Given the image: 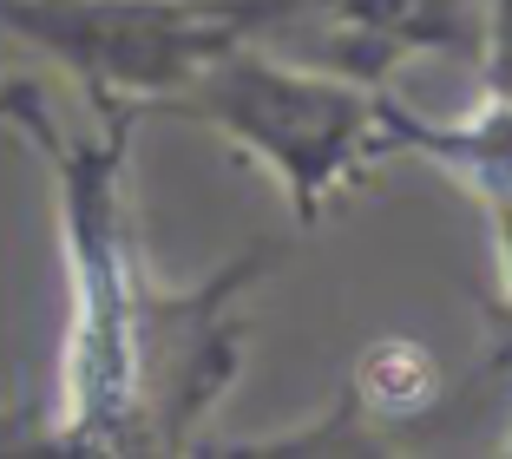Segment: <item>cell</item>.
I'll list each match as a JSON object with an SVG mask.
<instances>
[{
    "label": "cell",
    "mask_w": 512,
    "mask_h": 459,
    "mask_svg": "<svg viewBox=\"0 0 512 459\" xmlns=\"http://www.w3.org/2000/svg\"><path fill=\"white\" fill-rule=\"evenodd\" d=\"M335 27V53L348 73H362L375 86L388 66L407 53H453L467 40L460 27V0H316Z\"/></svg>",
    "instance_id": "cell-5"
},
{
    "label": "cell",
    "mask_w": 512,
    "mask_h": 459,
    "mask_svg": "<svg viewBox=\"0 0 512 459\" xmlns=\"http://www.w3.org/2000/svg\"><path fill=\"white\" fill-rule=\"evenodd\" d=\"M86 125H66L40 79L14 99L7 132H20L46 158V178L60 197V250H66V355H60V414L53 433L92 453H138L132 440V328L145 289V250L132 237V158L138 105H92Z\"/></svg>",
    "instance_id": "cell-1"
},
{
    "label": "cell",
    "mask_w": 512,
    "mask_h": 459,
    "mask_svg": "<svg viewBox=\"0 0 512 459\" xmlns=\"http://www.w3.org/2000/svg\"><path fill=\"white\" fill-rule=\"evenodd\" d=\"M158 112L211 125L230 151L263 164L296 223H322L329 197H342L368 164H381V92L362 73L335 60L289 66L256 40L217 53Z\"/></svg>",
    "instance_id": "cell-2"
},
{
    "label": "cell",
    "mask_w": 512,
    "mask_h": 459,
    "mask_svg": "<svg viewBox=\"0 0 512 459\" xmlns=\"http://www.w3.org/2000/svg\"><path fill=\"white\" fill-rule=\"evenodd\" d=\"M276 263V250L237 256L217 276H204L197 289H158L145 276L138 289V328H132V440L138 453H165L184 446L211 407L230 394L243 368V322L237 302L263 269Z\"/></svg>",
    "instance_id": "cell-4"
},
{
    "label": "cell",
    "mask_w": 512,
    "mask_h": 459,
    "mask_svg": "<svg viewBox=\"0 0 512 459\" xmlns=\"http://www.w3.org/2000/svg\"><path fill=\"white\" fill-rule=\"evenodd\" d=\"M302 0H0V33L79 79L92 105L158 112L217 53L256 40Z\"/></svg>",
    "instance_id": "cell-3"
},
{
    "label": "cell",
    "mask_w": 512,
    "mask_h": 459,
    "mask_svg": "<svg viewBox=\"0 0 512 459\" xmlns=\"http://www.w3.org/2000/svg\"><path fill=\"white\" fill-rule=\"evenodd\" d=\"M486 92L512 99V0H486Z\"/></svg>",
    "instance_id": "cell-6"
},
{
    "label": "cell",
    "mask_w": 512,
    "mask_h": 459,
    "mask_svg": "<svg viewBox=\"0 0 512 459\" xmlns=\"http://www.w3.org/2000/svg\"><path fill=\"white\" fill-rule=\"evenodd\" d=\"M7 33H0V60H7ZM14 92H20V73H0V125H7V112H14Z\"/></svg>",
    "instance_id": "cell-7"
}]
</instances>
